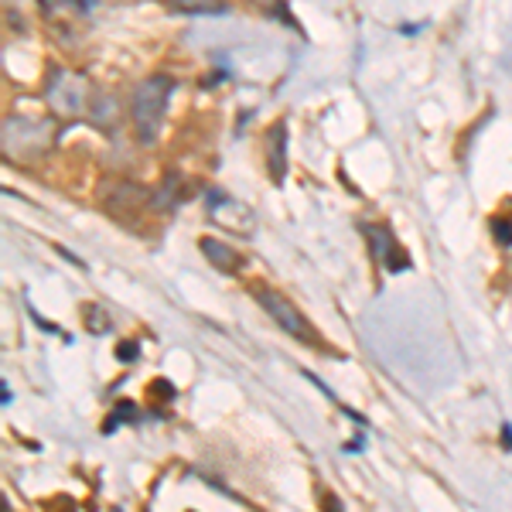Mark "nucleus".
Instances as JSON below:
<instances>
[{
  "label": "nucleus",
  "instance_id": "obj_1",
  "mask_svg": "<svg viewBox=\"0 0 512 512\" xmlns=\"http://www.w3.org/2000/svg\"><path fill=\"white\" fill-rule=\"evenodd\" d=\"M171 93H175V79L171 76H151L134 89V99H130V117H134L137 137L144 140V144H151V140L158 137L164 113H168Z\"/></svg>",
  "mask_w": 512,
  "mask_h": 512
},
{
  "label": "nucleus",
  "instance_id": "obj_2",
  "mask_svg": "<svg viewBox=\"0 0 512 512\" xmlns=\"http://www.w3.org/2000/svg\"><path fill=\"white\" fill-rule=\"evenodd\" d=\"M45 103L55 117H82L86 113V103H89V82L79 76V72H55L45 86Z\"/></svg>",
  "mask_w": 512,
  "mask_h": 512
},
{
  "label": "nucleus",
  "instance_id": "obj_3",
  "mask_svg": "<svg viewBox=\"0 0 512 512\" xmlns=\"http://www.w3.org/2000/svg\"><path fill=\"white\" fill-rule=\"evenodd\" d=\"M52 144V123L28 120V117H7L4 123V151L18 158H35Z\"/></svg>",
  "mask_w": 512,
  "mask_h": 512
},
{
  "label": "nucleus",
  "instance_id": "obj_4",
  "mask_svg": "<svg viewBox=\"0 0 512 512\" xmlns=\"http://www.w3.org/2000/svg\"><path fill=\"white\" fill-rule=\"evenodd\" d=\"M256 301H260L263 311H267V315L277 321V328H284V332L291 335V338H301V342H315V332H311L308 318H304L284 294L270 291V287H256Z\"/></svg>",
  "mask_w": 512,
  "mask_h": 512
},
{
  "label": "nucleus",
  "instance_id": "obj_5",
  "mask_svg": "<svg viewBox=\"0 0 512 512\" xmlns=\"http://www.w3.org/2000/svg\"><path fill=\"white\" fill-rule=\"evenodd\" d=\"M209 219L216 222V226L229 229L233 236H246V239H250L256 233L253 209H246L243 202H236V198H229V195H222V192L209 195Z\"/></svg>",
  "mask_w": 512,
  "mask_h": 512
},
{
  "label": "nucleus",
  "instance_id": "obj_6",
  "mask_svg": "<svg viewBox=\"0 0 512 512\" xmlns=\"http://www.w3.org/2000/svg\"><path fill=\"white\" fill-rule=\"evenodd\" d=\"M144 202H151V192L134 185V181H117V185L103 195V205L110 212H137V209H144Z\"/></svg>",
  "mask_w": 512,
  "mask_h": 512
},
{
  "label": "nucleus",
  "instance_id": "obj_7",
  "mask_svg": "<svg viewBox=\"0 0 512 512\" xmlns=\"http://www.w3.org/2000/svg\"><path fill=\"white\" fill-rule=\"evenodd\" d=\"M267 171L274 178V185L287 178V127L284 123H274L267 130Z\"/></svg>",
  "mask_w": 512,
  "mask_h": 512
},
{
  "label": "nucleus",
  "instance_id": "obj_8",
  "mask_svg": "<svg viewBox=\"0 0 512 512\" xmlns=\"http://www.w3.org/2000/svg\"><path fill=\"white\" fill-rule=\"evenodd\" d=\"M198 250H202L205 260L216 270H222V274H236V270L243 267V256H239L233 246L219 243V239H198Z\"/></svg>",
  "mask_w": 512,
  "mask_h": 512
},
{
  "label": "nucleus",
  "instance_id": "obj_9",
  "mask_svg": "<svg viewBox=\"0 0 512 512\" xmlns=\"http://www.w3.org/2000/svg\"><path fill=\"white\" fill-rule=\"evenodd\" d=\"M164 4L171 7V11L178 14H205V18H212V14H226L229 4L226 0H164Z\"/></svg>",
  "mask_w": 512,
  "mask_h": 512
},
{
  "label": "nucleus",
  "instance_id": "obj_10",
  "mask_svg": "<svg viewBox=\"0 0 512 512\" xmlns=\"http://www.w3.org/2000/svg\"><path fill=\"white\" fill-rule=\"evenodd\" d=\"M178 198H181V178L168 175V178L161 181L158 192H151V205L158 212H171V209H178Z\"/></svg>",
  "mask_w": 512,
  "mask_h": 512
},
{
  "label": "nucleus",
  "instance_id": "obj_11",
  "mask_svg": "<svg viewBox=\"0 0 512 512\" xmlns=\"http://www.w3.org/2000/svg\"><path fill=\"white\" fill-rule=\"evenodd\" d=\"M369 246H373V256H376V260H386V256L393 253V239H390V233H386V229H379V226L369 229Z\"/></svg>",
  "mask_w": 512,
  "mask_h": 512
},
{
  "label": "nucleus",
  "instance_id": "obj_12",
  "mask_svg": "<svg viewBox=\"0 0 512 512\" xmlns=\"http://www.w3.org/2000/svg\"><path fill=\"white\" fill-rule=\"evenodd\" d=\"M113 113H117V103H113L110 96L93 99V120H106V117H113Z\"/></svg>",
  "mask_w": 512,
  "mask_h": 512
},
{
  "label": "nucleus",
  "instance_id": "obj_13",
  "mask_svg": "<svg viewBox=\"0 0 512 512\" xmlns=\"http://www.w3.org/2000/svg\"><path fill=\"white\" fill-rule=\"evenodd\" d=\"M89 332H96V335H103V332H110V318H106V311H96V308H89Z\"/></svg>",
  "mask_w": 512,
  "mask_h": 512
},
{
  "label": "nucleus",
  "instance_id": "obj_14",
  "mask_svg": "<svg viewBox=\"0 0 512 512\" xmlns=\"http://www.w3.org/2000/svg\"><path fill=\"white\" fill-rule=\"evenodd\" d=\"M151 396H161V400L168 403V400H175V386L158 379V383H151Z\"/></svg>",
  "mask_w": 512,
  "mask_h": 512
},
{
  "label": "nucleus",
  "instance_id": "obj_15",
  "mask_svg": "<svg viewBox=\"0 0 512 512\" xmlns=\"http://www.w3.org/2000/svg\"><path fill=\"white\" fill-rule=\"evenodd\" d=\"M492 229H495V239H499V243H512V226L506 222V226H502L499 219L492 222Z\"/></svg>",
  "mask_w": 512,
  "mask_h": 512
},
{
  "label": "nucleus",
  "instance_id": "obj_16",
  "mask_svg": "<svg viewBox=\"0 0 512 512\" xmlns=\"http://www.w3.org/2000/svg\"><path fill=\"white\" fill-rule=\"evenodd\" d=\"M117 359H123V362H134V359H137V345H134V342H123L120 349H117Z\"/></svg>",
  "mask_w": 512,
  "mask_h": 512
},
{
  "label": "nucleus",
  "instance_id": "obj_17",
  "mask_svg": "<svg viewBox=\"0 0 512 512\" xmlns=\"http://www.w3.org/2000/svg\"><path fill=\"white\" fill-rule=\"evenodd\" d=\"M502 441H506L509 448H512V431H509V427H506V431H502Z\"/></svg>",
  "mask_w": 512,
  "mask_h": 512
}]
</instances>
